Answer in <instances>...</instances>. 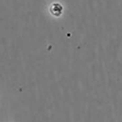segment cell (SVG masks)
Returning <instances> with one entry per match:
<instances>
[{"mask_svg":"<svg viewBox=\"0 0 122 122\" xmlns=\"http://www.w3.org/2000/svg\"><path fill=\"white\" fill-rule=\"evenodd\" d=\"M63 10V7L59 3H54L49 8V11L52 15L56 17H59L62 14Z\"/></svg>","mask_w":122,"mask_h":122,"instance_id":"obj_1","label":"cell"}]
</instances>
